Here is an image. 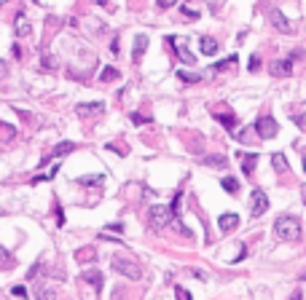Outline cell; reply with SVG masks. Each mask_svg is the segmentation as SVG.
Returning <instances> with one entry per match:
<instances>
[{
    "mask_svg": "<svg viewBox=\"0 0 306 300\" xmlns=\"http://www.w3.org/2000/svg\"><path fill=\"white\" fill-rule=\"evenodd\" d=\"M274 233L280 236V239H285V241L301 239V220L293 217V214H282V217H277V223H274Z\"/></svg>",
    "mask_w": 306,
    "mask_h": 300,
    "instance_id": "obj_1",
    "label": "cell"
},
{
    "mask_svg": "<svg viewBox=\"0 0 306 300\" xmlns=\"http://www.w3.org/2000/svg\"><path fill=\"white\" fill-rule=\"evenodd\" d=\"M113 271H116V274H124L127 279H132V281L143 279V268H140L134 260L124 257V254H116V257H113Z\"/></svg>",
    "mask_w": 306,
    "mask_h": 300,
    "instance_id": "obj_2",
    "label": "cell"
},
{
    "mask_svg": "<svg viewBox=\"0 0 306 300\" xmlns=\"http://www.w3.org/2000/svg\"><path fill=\"white\" fill-rule=\"evenodd\" d=\"M255 132H258L260 139H271V137H277L280 126H277V121L271 115H260L258 121H255Z\"/></svg>",
    "mask_w": 306,
    "mask_h": 300,
    "instance_id": "obj_3",
    "label": "cell"
},
{
    "mask_svg": "<svg viewBox=\"0 0 306 300\" xmlns=\"http://www.w3.org/2000/svg\"><path fill=\"white\" fill-rule=\"evenodd\" d=\"M172 214H175L172 207H161V204L151 207V223H153V228H164V225H169Z\"/></svg>",
    "mask_w": 306,
    "mask_h": 300,
    "instance_id": "obj_4",
    "label": "cell"
},
{
    "mask_svg": "<svg viewBox=\"0 0 306 300\" xmlns=\"http://www.w3.org/2000/svg\"><path fill=\"white\" fill-rule=\"evenodd\" d=\"M266 209H269V196H266L260 188H255L253 199H250V214H253V217H260Z\"/></svg>",
    "mask_w": 306,
    "mask_h": 300,
    "instance_id": "obj_5",
    "label": "cell"
},
{
    "mask_svg": "<svg viewBox=\"0 0 306 300\" xmlns=\"http://www.w3.org/2000/svg\"><path fill=\"white\" fill-rule=\"evenodd\" d=\"M271 75H277V78H287L293 72V59H277V62H271Z\"/></svg>",
    "mask_w": 306,
    "mask_h": 300,
    "instance_id": "obj_6",
    "label": "cell"
},
{
    "mask_svg": "<svg viewBox=\"0 0 306 300\" xmlns=\"http://www.w3.org/2000/svg\"><path fill=\"white\" fill-rule=\"evenodd\" d=\"M218 225H220V231H223V233H231V231L239 225V214H234V212L220 214V217H218Z\"/></svg>",
    "mask_w": 306,
    "mask_h": 300,
    "instance_id": "obj_7",
    "label": "cell"
},
{
    "mask_svg": "<svg viewBox=\"0 0 306 300\" xmlns=\"http://www.w3.org/2000/svg\"><path fill=\"white\" fill-rule=\"evenodd\" d=\"M73 150H76V142H67V139H65V142H59V145H56V148L51 150V153H49L46 158H43L41 163H46L49 158H59V156H67V153H73Z\"/></svg>",
    "mask_w": 306,
    "mask_h": 300,
    "instance_id": "obj_8",
    "label": "cell"
},
{
    "mask_svg": "<svg viewBox=\"0 0 306 300\" xmlns=\"http://www.w3.org/2000/svg\"><path fill=\"white\" fill-rule=\"evenodd\" d=\"M167 43H172V48L178 51V56L185 62V65H196V56L191 54V51H185L183 46H178V38H175V35H172V38H167Z\"/></svg>",
    "mask_w": 306,
    "mask_h": 300,
    "instance_id": "obj_9",
    "label": "cell"
},
{
    "mask_svg": "<svg viewBox=\"0 0 306 300\" xmlns=\"http://www.w3.org/2000/svg\"><path fill=\"white\" fill-rule=\"evenodd\" d=\"M100 110H105L102 102H81V105L76 107L78 115H94V113H100Z\"/></svg>",
    "mask_w": 306,
    "mask_h": 300,
    "instance_id": "obj_10",
    "label": "cell"
},
{
    "mask_svg": "<svg viewBox=\"0 0 306 300\" xmlns=\"http://www.w3.org/2000/svg\"><path fill=\"white\" fill-rule=\"evenodd\" d=\"M255 163H258V153H242V172L253 174Z\"/></svg>",
    "mask_w": 306,
    "mask_h": 300,
    "instance_id": "obj_11",
    "label": "cell"
},
{
    "mask_svg": "<svg viewBox=\"0 0 306 300\" xmlns=\"http://www.w3.org/2000/svg\"><path fill=\"white\" fill-rule=\"evenodd\" d=\"M271 22L277 24V30H282V32H293V27L287 24V19L282 16V11H277V8L271 11Z\"/></svg>",
    "mask_w": 306,
    "mask_h": 300,
    "instance_id": "obj_12",
    "label": "cell"
},
{
    "mask_svg": "<svg viewBox=\"0 0 306 300\" xmlns=\"http://www.w3.org/2000/svg\"><path fill=\"white\" fill-rule=\"evenodd\" d=\"M145 46H148V38H145V35H137V38H134V51H132V59H134V62L143 59Z\"/></svg>",
    "mask_w": 306,
    "mask_h": 300,
    "instance_id": "obj_13",
    "label": "cell"
},
{
    "mask_svg": "<svg viewBox=\"0 0 306 300\" xmlns=\"http://www.w3.org/2000/svg\"><path fill=\"white\" fill-rule=\"evenodd\" d=\"M76 260L78 263H94V260H97V252H94L92 247H83V250L76 252Z\"/></svg>",
    "mask_w": 306,
    "mask_h": 300,
    "instance_id": "obj_14",
    "label": "cell"
},
{
    "mask_svg": "<svg viewBox=\"0 0 306 300\" xmlns=\"http://www.w3.org/2000/svg\"><path fill=\"white\" fill-rule=\"evenodd\" d=\"M218 41L215 38H202V54H207V56H215L218 54Z\"/></svg>",
    "mask_w": 306,
    "mask_h": 300,
    "instance_id": "obj_15",
    "label": "cell"
},
{
    "mask_svg": "<svg viewBox=\"0 0 306 300\" xmlns=\"http://www.w3.org/2000/svg\"><path fill=\"white\" fill-rule=\"evenodd\" d=\"M81 281H89L94 290H100V287H102V274H97V271H89V274L81 276Z\"/></svg>",
    "mask_w": 306,
    "mask_h": 300,
    "instance_id": "obj_16",
    "label": "cell"
},
{
    "mask_svg": "<svg viewBox=\"0 0 306 300\" xmlns=\"http://www.w3.org/2000/svg\"><path fill=\"white\" fill-rule=\"evenodd\" d=\"M215 121H220L226 129H229V132L236 126V115H229V113H215Z\"/></svg>",
    "mask_w": 306,
    "mask_h": 300,
    "instance_id": "obj_17",
    "label": "cell"
},
{
    "mask_svg": "<svg viewBox=\"0 0 306 300\" xmlns=\"http://www.w3.org/2000/svg\"><path fill=\"white\" fill-rule=\"evenodd\" d=\"M16 32H19V35H30L32 32V27H30V22L25 19V14L16 16Z\"/></svg>",
    "mask_w": 306,
    "mask_h": 300,
    "instance_id": "obj_18",
    "label": "cell"
},
{
    "mask_svg": "<svg viewBox=\"0 0 306 300\" xmlns=\"http://www.w3.org/2000/svg\"><path fill=\"white\" fill-rule=\"evenodd\" d=\"M118 75H121V72H118L116 67H105V70L100 72V81H102V83H110V81H116Z\"/></svg>",
    "mask_w": 306,
    "mask_h": 300,
    "instance_id": "obj_19",
    "label": "cell"
},
{
    "mask_svg": "<svg viewBox=\"0 0 306 300\" xmlns=\"http://www.w3.org/2000/svg\"><path fill=\"white\" fill-rule=\"evenodd\" d=\"M271 163H274L277 172H287V158L282 156V153H274V156H271Z\"/></svg>",
    "mask_w": 306,
    "mask_h": 300,
    "instance_id": "obj_20",
    "label": "cell"
},
{
    "mask_svg": "<svg viewBox=\"0 0 306 300\" xmlns=\"http://www.w3.org/2000/svg\"><path fill=\"white\" fill-rule=\"evenodd\" d=\"M220 185H223V190H229V193H236V190H239V180H234V177H223Z\"/></svg>",
    "mask_w": 306,
    "mask_h": 300,
    "instance_id": "obj_21",
    "label": "cell"
},
{
    "mask_svg": "<svg viewBox=\"0 0 306 300\" xmlns=\"http://www.w3.org/2000/svg\"><path fill=\"white\" fill-rule=\"evenodd\" d=\"M178 78H180V81H185V83H199L202 81V75H196V72H185V70H180Z\"/></svg>",
    "mask_w": 306,
    "mask_h": 300,
    "instance_id": "obj_22",
    "label": "cell"
},
{
    "mask_svg": "<svg viewBox=\"0 0 306 300\" xmlns=\"http://www.w3.org/2000/svg\"><path fill=\"white\" fill-rule=\"evenodd\" d=\"M78 183H81V185H100V183H105V174H94V177H78Z\"/></svg>",
    "mask_w": 306,
    "mask_h": 300,
    "instance_id": "obj_23",
    "label": "cell"
},
{
    "mask_svg": "<svg viewBox=\"0 0 306 300\" xmlns=\"http://www.w3.org/2000/svg\"><path fill=\"white\" fill-rule=\"evenodd\" d=\"M204 163H209V166H226V156H207Z\"/></svg>",
    "mask_w": 306,
    "mask_h": 300,
    "instance_id": "obj_24",
    "label": "cell"
},
{
    "mask_svg": "<svg viewBox=\"0 0 306 300\" xmlns=\"http://www.w3.org/2000/svg\"><path fill=\"white\" fill-rule=\"evenodd\" d=\"M231 65H236V54H231L229 59H223V62H218V65H215V70H229Z\"/></svg>",
    "mask_w": 306,
    "mask_h": 300,
    "instance_id": "obj_25",
    "label": "cell"
},
{
    "mask_svg": "<svg viewBox=\"0 0 306 300\" xmlns=\"http://www.w3.org/2000/svg\"><path fill=\"white\" fill-rule=\"evenodd\" d=\"M175 298H178V300H194V298H191V292H185L183 287H175Z\"/></svg>",
    "mask_w": 306,
    "mask_h": 300,
    "instance_id": "obj_26",
    "label": "cell"
},
{
    "mask_svg": "<svg viewBox=\"0 0 306 300\" xmlns=\"http://www.w3.org/2000/svg\"><path fill=\"white\" fill-rule=\"evenodd\" d=\"M183 14H185V16H191V19H199V11H191L188 5H183Z\"/></svg>",
    "mask_w": 306,
    "mask_h": 300,
    "instance_id": "obj_27",
    "label": "cell"
},
{
    "mask_svg": "<svg viewBox=\"0 0 306 300\" xmlns=\"http://www.w3.org/2000/svg\"><path fill=\"white\" fill-rule=\"evenodd\" d=\"M8 260H11V254L5 252L3 247H0V263H3V265H8Z\"/></svg>",
    "mask_w": 306,
    "mask_h": 300,
    "instance_id": "obj_28",
    "label": "cell"
},
{
    "mask_svg": "<svg viewBox=\"0 0 306 300\" xmlns=\"http://www.w3.org/2000/svg\"><path fill=\"white\" fill-rule=\"evenodd\" d=\"M56 225H59V228L65 225V212H62V209H56Z\"/></svg>",
    "mask_w": 306,
    "mask_h": 300,
    "instance_id": "obj_29",
    "label": "cell"
},
{
    "mask_svg": "<svg viewBox=\"0 0 306 300\" xmlns=\"http://www.w3.org/2000/svg\"><path fill=\"white\" fill-rule=\"evenodd\" d=\"M132 123H148V118L137 115V113H132Z\"/></svg>",
    "mask_w": 306,
    "mask_h": 300,
    "instance_id": "obj_30",
    "label": "cell"
},
{
    "mask_svg": "<svg viewBox=\"0 0 306 300\" xmlns=\"http://www.w3.org/2000/svg\"><path fill=\"white\" fill-rule=\"evenodd\" d=\"M11 292H14V295H19V298H25V295H27V290H25V287H22V284H19V287H14V290H11Z\"/></svg>",
    "mask_w": 306,
    "mask_h": 300,
    "instance_id": "obj_31",
    "label": "cell"
},
{
    "mask_svg": "<svg viewBox=\"0 0 306 300\" xmlns=\"http://www.w3.org/2000/svg\"><path fill=\"white\" fill-rule=\"evenodd\" d=\"M258 65H260L258 56H250V70H258Z\"/></svg>",
    "mask_w": 306,
    "mask_h": 300,
    "instance_id": "obj_32",
    "label": "cell"
},
{
    "mask_svg": "<svg viewBox=\"0 0 306 300\" xmlns=\"http://www.w3.org/2000/svg\"><path fill=\"white\" fill-rule=\"evenodd\" d=\"M191 274H194V276H196V279H202V281H207V274H202V271H196V268H194V271H191Z\"/></svg>",
    "mask_w": 306,
    "mask_h": 300,
    "instance_id": "obj_33",
    "label": "cell"
},
{
    "mask_svg": "<svg viewBox=\"0 0 306 300\" xmlns=\"http://www.w3.org/2000/svg\"><path fill=\"white\" fill-rule=\"evenodd\" d=\"M290 300H304V298H301V292H293V295H290Z\"/></svg>",
    "mask_w": 306,
    "mask_h": 300,
    "instance_id": "obj_34",
    "label": "cell"
},
{
    "mask_svg": "<svg viewBox=\"0 0 306 300\" xmlns=\"http://www.w3.org/2000/svg\"><path fill=\"white\" fill-rule=\"evenodd\" d=\"M304 172H306V153H304Z\"/></svg>",
    "mask_w": 306,
    "mask_h": 300,
    "instance_id": "obj_35",
    "label": "cell"
}]
</instances>
